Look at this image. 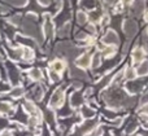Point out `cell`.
Returning a JSON list of instances; mask_svg holds the SVG:
<instances>
[{
    "mask_svg": "<svg viewBox=\"0 0 148 136\" xmlns=\"http://www.w3.org/2000/svg\"><path fill=\"white\" fill-rule=\"evenodd\" d=\"M22 29H23V31H25V34L36 38L38 41H42L40 31L38 30L36 23H35V16H31V14L26 16V18L23 20V23H22Z\"/></svg>",
    "mask_w": 148,
    "mask_h": 136,
    "instance_id": "1",
    "label": "cell"
},
{
    "mask_svg": "<svg viewBox=\"0 0 148 136\" xmlns=\"http://www.w3.org/2000/svg\"><path fill=\"white\" fill-rule=\"evenodd\" d=\"M136 30H138V25H136V22H134L133 20L125 21V23H123V31H125L126 36H127L129 39L133 38V36L135 35Z\"/></svg>",
    "mask_w": 148,
    "mask_h": 136,
    "instance_id": "2",
    "label": "cell"
},
{
    "mask_svg": "<svg viewBox=\"0 0 148 136\" xmlns=\"http://www.w3.org/2000/svg\"><path fill=\"white\" fill-rule=\"evenodd\" d=\"M64 103V92L62 90H56L51 97V106H60Z\"/></svg>",
    "mask_w": 148,
    "mask_h": 136,
    "instance_id": "3",
    "label": "cell"
},
{
    "mask_svg": "<svg viewBox=\"0 0 148 136\" xmlns=\"http://www.w3.org/2000/svg\"><path fill=\"white\" fill-rule=\"evenodd\" d=\"M103 41H104L105 44H118V36H117V34H116L114 31L109 30L104 35V38H103Z\"/></svg>",
    "mask_w": 148,
    "mask_h": 136,
    "instance_id": "4",
    "label": "cell"
},
{
    "mask_svg": "<svg viewBox=\"0 0 148 136\" xmlns=\"http://www.w3.org/2000/svg\"><path fill=\"white\" fill-rule=\"evenodd\" d=\"M75 64L78 65L79 67H82V69H84V67H88L90 65H91V56H90L88 53L82 54V56L79 57L78 60H77Z\"/></svg>",
    "mask_w": 148,
    "mask_h": 136,
    "instance_id": "5",
    "label": "cell"
},
{
    "mask_svg": "<svg viewBox=\"0 0 148 136\" xmlns=\"http://www.w3.org/2000/svg\"><path fill=\"white\" fill-rule=\"evenodd\" d=\"M144 58V52H143V49H140V48H138V49H135V51L133 52V60H134V62H140Z\"/></svg>",
    "mask_w": 148,
    "mask_h": 136,
    "instance_id": "6",
    "label": "cell"
},
{
    "mask_svg": "<svg viewBox=\"0 0 148 136\" xmlns=\"http://www.w3.org/2000/svg\"><path fill=\"white\" fill-rule=\"evenodd\" d=\"M43 31L47 36H52L53 35V25L51 23V21H47L43 25Z\"/></svg>",
    "mask_w": 148,
    "mask_h": 136,
    "instance_id": "7",
    "label": "cell"
},
{
    "mask_svg": "<svg viewBox=\"0 0 148 136\" xmlns=\"http://www.w3.org/2000/svg\"><path fill=\"white\" fill-rule=\"evenodd\" d=\"M64 67H65V64L62 61H53L52 62V70L53 71H56V73H60V71H62L64 70Z\"/></svg>",
    "mask_w": 148,
    "mask_h": 136,
    "instance_id": "8",
    "label": "cell"
},
{
    "mask_svg": "<svg viewBox=\"0 0 148 136\" xmlns=\"http://www.w3.org/2000/svg\"><path fill=\"white\" fill-rule=\"evenodd\" d=\"M143 9H144V3L143 1H138L133 8V14L134 16H139L142 12H143Z\"/></svg>",
    "mask_w": 148,
    "mask_h": 136,
    "instance_id": "9",
    "label": "cell"
},
{
    "mask_svg": "<svg viewBox=\"0 0 148 136\" xmlns=\"http://www.w3.org/2000/svg\"><path fill=\"white\" fill-rule=\"evenodd\" d=\"M147 73H148V64L147 62H142L138 66V69H136V74L142 77V75H146Z\"/></svg>",
    "mask_w": 148,
    "mask_h": 136,
    "instance_id": "10",
    "label": "cell"
},
{
    "mask_svg": "<svg viewBox=\"0 0 148 136\" xmlns=\"http://www.w3.org/2000/svg\"><path fill=\"white\" fill-rule=\"evenodd\" d=\"M82 116H83L84 118H92V117L95 116V112L92 110L91 108H88V106H83V108H82Z\"/></svg>",
    "mask_w": 148,
    "mask_h": 136,
    "instance_id": "11",
    "label": "cell"
},
{
    "mask_svg": "<svg viewBox=\"0 0 148 136\" xmlns=\"http://www.w3.org/2000/svg\"><path fill=\"white\" fill-rule=\"evenodd\" d=\"M30 78L33 80H40L42 79V71L39 69H33V70H30Z\"/></svg>",
    "mask_w": 148,
    "mask_h": 136,
    "instance_id": "12",
    "label": "cell"
},
{
    "mask_svg": "<svg viewBox=\"0 0 148 136\" xmlns=\"http://www.w3.org/2000/svg\"><path fill=\"white\" fill-rule=\"evenodd\" d=\"M10 95H12V97H21V96L23 95V90H22V87H14L12 91H10Z\"/></svg>",
    "mask_w": 148,
    "mask_h": 136,
    "instance_id": "13",
    "label": "cell"
},
{
    "mask_svg": "<svg viewBox=\"0 0 148 136\" xmlns=\"http://www.w3.org/2000/svg\"><path fill=\"white\" fill-rule=\"evenodd\" d=\"M81 103H82V96L79 95L78 92H75V93H74V95L72 96V105H73V106H78Z\"/></svg>",
    "mask_w": 148,
    "mask_h": 136,
    "instance_id": "14",
    "label": "cell"
},
{
    "mask_svg": "<svg viewBox=\"0 0 148 136\" xmlns=\"http://www.w3.org/2000/svg\"><path fill=\"white\" fill-rule=\"evenodd\" d=\"M77 21H78L79 25H84L87 21V16L84 12H78L77 13Z\"/></svg>",
    "mask_w": 148,
    "mask_h": 136,
    "instance_id": "15",
    "label": "cell"
},
{
    "mask_svg": "<svg viewBox=\"0 0 148 136\" xmlns=\"http://www.w3.org/2000/svg\"><path fill=\"white\" fill-rule=\"evenodd\" d=\"M22 57L25 60H31L34 57V52L31 51L30 48H25V49H22Z\"/></svg>",
    "mask_w": 148,
    "mask_h": 136,
    "instance_id": "16",
    "label": "cell"
},
{
    "mask_svg": "<svg viewBox=\"0 0 148 136\" xmlns=\"http://www.w3.org/2000/svg\"><path fill=\"white\" fill-rule=\"evenodd\" d=\"M72 77L81 78V79H87L86 74H84L83 71H81V70H78V69H72Z\"/></svg>",
    "mask_w": 148,
    "mask_h": 136,
    "instance_id": "17",
    "label": "cell"
},
{
    "mask_svg": "<svg viewBox=\"0 0 148 136\" xmlns=\"http://www.w3.org/2000/svg\"><path fill=\"white\" fill-rule=\"evenodd\" d=\"M23 106H25V109L29 112V113H31V114H35L36 113L35 106H34V104L30 103V101H26V103L23 104Z\"/></svg>",
    "mask_w": 148,
    "mask_h": 136,
    "instance_id": "18",
    "label": "cell"
},
{
    "mask_svg": "<svg viewBox=\"0 0 148 136\" xmlns=\"http://www.w3.org/2000/svg\"><path fill=\"white\" fill-rule=\"evenodd\" d=\"M69 31H70V25L69 23H66V25L62 26V27L59 30V35L60 36H66L68 34H69Z\"/></svg>",
    "mask_w": 148,
    "mask_h": 136,
    "instance_id": "19",
    "label": "cell"
},
{
    "mask_svg": "<svg viewBox=\"0 0 148 136\" xmlns=\"http://www.w3.org/2000/svg\"><path fill=\"white\" fill-rule=\"evenodd\" d=\"M135 75H136V71L134 69H127V70H126V73H125V78H126V79H129V80L134 79V78H135Z\"/></svg>",
    "mask_w": 148,
    "mask_h": 136,
    "instance_id": "20",
    "label": "cell"
},
{
    "mask_svg": "<svg viewBox=\"0 0 148 136\" xmlns=\"http://www.w3.org/2000/svg\"><path fill=\"white\" fill-rule=\"evenodd\" d=\"M127 88L131 92H136V91H139L142 88V84L140 83H130V84L127 86Z\"/></svg>",
    "mask_w": 148,
    "mask_h": 136,
    "instance_id": "21",
    "label": "cell"
},
{
    "mask_svg": "<svg viewBox=\"0 0 148 136\" xmlns=\"http://www.w3.org/2000/svg\"><path fill=\"white\" fill-rule=\"evenodd\" d=\"M10 109H12V106L8 103H0V112H1V113H8Z\"/></svg>",
    "mask_w": 148,
    "mask_h": 136,
    "instance_id": "22",
    "label": "cell"
},
{
    "mask_svg": "<svg viewBox=\"0 0 148 136\" xmlns=\"http://www.w3.org/2000/svg\"><path fill=\"white\" fill-rule=\"evenodd\" d=\"M46 119L48 123H55V117L52 112H46Z\"/></svg>",
    "mask_w": 148,
    "mask_h": 136,
    "instance_id": "23",
    "label": "cell"
},
{
    "mask_svg": "<svg viewBox=\"0 0 148 136\" xmlns=\"http://www.w3.org/2000/svg\"><path fill=\"white\" fill-rule=\"evenodd\" d=\"M4 1H8L13 5H18V7H21V5H25L26 0H4Z\"/></svg>",
    "mask_w": 148,
    "mask_h": 136,
    "instance_id": "24",
    "label": "cell"
},
{
    "mask_svg": "<svg viewBox=\"0 0 148 136\" xmlns=\"http://www.w3.org/2000/svg\"><path fill=\"white\" fill-rule=\"evenodd\" d=\"M100 65V54L99 53H96L94 56V58H92V66L94 67H97Z\"/></svg>",
    "mask_w": 148,
    "mask_h": 136,
    "instance_id": "25",
    "label": "cell"
},
{
    "mask_svg": "<svg viewBox=\"0 0 148 136\" xmlns=\"http://www.w3.org/2000/svg\"><path fill=\"white\" fill-rule=\"evenodd\" d=\"M82 5L86 8H94L95 1L94 0H83V1H82Z\"/></svg>",
    "mask_w": 148,
    "mask_h": 136,
    "instance_id": "26",
    "label": "cell"
},
{
    "mask_svg": "<svg viewBox=\"0 0 148 136\" xmlns=\"http://www.w3.org/2000/svg\"><path fill=\"white\" fill-rule=\"evenodd\" d=\"M9 74H10V79H13V82H16V80L18 79L17 73H16V70L13 69V67H9Z\"/></svg>",
    "mask_w": 148,
    "mask_h": 136,
    "instance_id": "27",
    "label": "cell"
},
{
    "mask_svg": "<svg viewBox=\"0 0 148 136\" xmlns=\"http://www.w3.org/2000/svg\"><path fill=\"white\" fill-rule=\"evenodd\" d=\"M10 22H13L14 25H22V21H21L20 16H14V17L10 18Z\"/></svg>",
    "mask_w": 148,
    "mask_h": 136,
    "instance_id": "28",
    "label": "cell"
},
{
    "mask_svg": "<svg viewBox=\"0 0 148 136\" xmlns=\"http://www.w3.org/2000/svg\"><path fill=\"white\" fill-rule=\"evenodd\" d=\"M49 77H51V79L53 80V82H57V80L60 79V77L56 74V71H55V73H53V71H51V73H49Z\"/></svg>",
    "mask_w": 148,
    "mask_h": 136,
    "instance_id": "29",
    "label": "cell"
},
{
    "mask_svg": "<svg viewBox=\"0 0 148 136\" xmlns=\"http://www.w3.org/2000/svg\"><path fill=\"white\" fill-rule=\"evenodd\" d=\"M101 132H103V130L99 127V129L94 130V131L91 132V135H90V136H100V135H101Z\"/></svg>",
    "mask_w": 148,
    "mask_h": 136,
    "instance_id": "30",
    "label": "cell"
},
{
    "mask_svg": "<svg viewBox=\"0 0 148 136\" xmlns=\"http://www.w3.org/2000/svg\"><path fill=\"white\" fill-rule=\"evenodd\" d=\"M113 52H114V49H113V48H108V49H105V51H104V54H105V56H112Z\"/></svg>",
    "mask_w": 148,
    "mask_h": 136,
    "instance_id": "31",
    "label": "cell"
},
{
    "mask_svg": "<svg viewBox=\"0 0 148 136\" xmlns=\"http://www.w3.org/2000/svg\"><path fill=\"white\" fill-rule=\"evenodd\" d=\"M99 17H100L99 12H94V13H92V16H91V18H92V20H94V21L99 20Z\"/></svg>",
    "mask_w": 148,
    "mask_h": 136,
    "instance_id": "32",
    "label": "cell"
},
{
    "mask_svg": "<svg viewBox=\"0 0 148 136\" xmlns=\"http://www.w3.org/2000/svg\"><path fill=\"white\" fill-rule=\"evenodd\" d=\"M140 113H143V114H148V104H147V105H144L143 108L140 109Z\"/></svg>",
    "mask_w": 148,
    "mask_h": 136,
    "instance_id": "33",
    "label": "cell"
},
{
    "mask_svg": "<svg viewBox=\"0 0 148 136\" xmlns=\"http://www.w3.org/2000/svg\"><path fill=\"white\" fill-rule=\"evenodd\" d=\"M148 103V93H146V95L142 97V104H147Z\"/></svg>",
    "mask_w": 148,
    "mask_h": 136,
    "instance_id": "34",
    "label": "cell"
},
{
    "mask_svg": "<svg viewBox=\"0 0 148 136\" xmlns=\"http://www.w3.org/2000/svg\"><path fill=\"white\" fill-rule=\"evenodd\" d=\"M39 3H40L42 5H48L49 3H51V0H38Z\"/></svg>",
    "mask_w": 148,
    "mask_h": 136,
    "instance_id": "35",
    "label": "cell"
},
{
    "mask_svg": "<svg viewBox=\"0 0 148 136\" xmlns=\"http://www.w3.org/2000/svg\"><path fill=\"white\" fill-rule=\"evenodd\" d=\"M7 126V121L5 119H0V127H5Z\"/></svg>",
    "mask_w": 148,
    "mask_h": 136,
    "instance_id": "36",
    "label": "cell"
},
{
    "mask_svg": "<svg viewBox=\"0 0 148 136\" xmlns=\"http://www.w3.org/2000/svg\"><path fill=\"white\" fill-rule=\"evenodd\" d=\"M77 38H78V39H83V38H86V34L79 33V35H77Z\"/></svg>",
    "mask_w": 148,
    "mask_h": 136,
    "instance_id": "37",
    "label": "cell"
},
{
    "mask_svg": "<svg viewBox=\"0 0 148 136\" xmlns=\"http://www.w3.org/2000/svg\"><path fill=\"white\" fill-rule=\"evenodd\" d=\"M1 136H12V134H10V132H8V131H5L4 134H1Z\"/></svg>",
    "mask_w": 148,
    "mask_h": 136,
    "instance_id": "38",
    "label": "cell"
},
{
    "mask_svg": "<svg viewBox=\"0 0 148 136\" xmlns=\"http://www.w3.org/2000/svg\"><path fill=\"white\" fill-rule=\"evenodd\" d=\"M120 123H121V119H117V121H114V124H117V126H118Z\"/></svg>",
    "mask_w": 148,
    "mask_h": 136,
    "instance_id": "39",
    "label": "cell"
},
{
    "mask_svg": "<svg viewBox=\"0 0 148 136\" xmlns=\"http://www.w3.org/2000/svg\"><path fill=\"white\" fill-rule=\"evenodd\" d=\"M123 1H126V3H130V1H131V0H123Z\"/></svg>",
    "mask_w": 148,
    "mask_h": 136,
    "instance_id": "40",
    "label": "cell"
},
{
    "mask_svg": "<svg viewBox=\"0 0 148 136\" xmlns=\"http://www.w3.org/2000/svg\"><path fill=\"white\" fill-rule=\"evenodd\" d=\"M107 1H108V3H112V1H113V0H107Z\"/></svg>",
    "mask_w": 148,
    "mask_h": 136,
    "instance_id": "41",
    "label": "cell"
},
{
    "mask_svg": "<svg viewBox=\"0 0 148 136\" xmlns=\"http://www.w3.org/2000/svg\"><path fill=\"white\" fill-rule=\"evenodd\" d=\"M146 127H148V123H147V124H146Z\"/></svg>",
    "mask_w": 148,
    "mask_h": 136,
    "instance_id": "42",
    "label": "cell"
}]
</instances>
